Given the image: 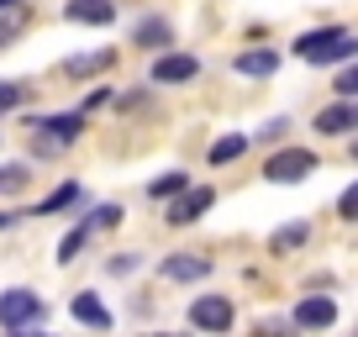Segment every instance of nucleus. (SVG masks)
<instances>
[{"mask_svg": "<svg viewBox=\"0 0 358 337\" xmlns=\"http://www.w3.org/2000/svg\"><path fill=\"white\" fill-rule=\"evenodd\" d=\"M295 58H306V64H348V58H358V37H348L343 27H322V32H306L295 43Z\"/></svg>", "mask_w": 358, "mask_h": 337, "instance_id": "1", "label": "nucleus"}, {"mask_svg": "<svg viewBox=\"0 0 358 337\" xmlns=\"http://www.w3.org/2000/svg\"><path fill=\"white\" fill-rule=\"evenodd\" d=\"M311 168H316V153H311V148H285V153H274V158L264 164V174H268L274 185H301Z\"/></svg>", "mask_w": 358, "mask_h": 337, "instance_id": "2", "label": "nucleus"}, {"mask_svg": "<svg viewBox=\"0 0 358 337\" xmlns=\"http://www.w3.org/2000/svg\"><path fill=\"white\" fill-rule=\"evenodd\" d=\"M190 322L201 327V332H227V327H232V301H227V295H195Z\"/></svg>", "mask_w": 358, "mask_h": 337, "instance_id": "3", "label": "nucleus"}, {"mask_svg": "<svg viewBox=\"0 0 358 337\" xmlns=\"http://www.w3.org/2000/svg\"><path fill=\"white\" fill-rule=\"evenodd\" d=\"M211 206H216V190H211V185H195V190H185L174 206H169V227H190V222H201Z\"/></svg>", "mask_w": 358, "mask_h": 337, "instance_id": "4", "label": "nucleus"}, {"mask_svg": "<svg viewBox=\"0 0 358 337\" xmlns=\"http://www.w3.org/2000/svg\"><path fill=\"white\" fill-rule=\"evenodd\" d=\"M32 322H43V301L32 290L0 295V327H32Z\"/></svg>", "mask_w": 358, "mask_h": 337, "instance_id": "5", "label": "nucleus"}, {"mask_svg": "<svg viewBox=\"0 0 358 337\" xmlns=\"http://www.w3.org/2000/svg\"><path fill=\"white\" fill-rule=\"evenodd\" d=\"M201 74V58H190V53H164L153 64V74H148V85H185V79H195Z\"/></svg>", "mask_w": 358, "mask_h": 337, "instance_id": "6", "label": "nucleus"}, {"mask_svg": "<svg viewBox=\"0 0 358 337\" xmlns=\"http://www.w3.org/2000/svg\"><path fill=\"white\" fill-rule=\"evenodd\" d=\"M332 322H337V301L332 295H306V301L295 306V327H306V332H327Z\"/></svg>", "mask_w": 358, "mask_h": 337, "instance_id": "7", "label": "nucleus"}, {"mask_svg": "<svg viewBox=\"0 0 358 337\" xmlns=\"http://www.w3.org/2000/svg\"><path fill=\"white\" fill-rule=\"evenodd\" d=\"M64 16L79 27H111L116 22V0H64Z\"/></svg>", "mask_w": 358, "mask_h": 337, "instance_id": "8", "label": "nucleus"}, {"mask_svg": "<svg viewBox=\"0 0 358 337\" xmlns=\"http://www.w3.org/2000/svg\"><path fill=\"white\" fill-rule=\"evenodd\" d=\"M316 132L322 137H343V132H358V101H337L316 116Z\"/></svg>", "mask_w": 358, "mask_h": 337, "instance_id": "9", "label": "nucleus"}, {"mask_svg": "<svg viewBox=\"0 0 358 337\" xmlns=\"http://www.w3.org/2000/svg\"><path fill=\"white\" fill-rule=\"evenodd\" d=\"M37 132H43L48 143L64 148V143H74V137L85 132V116H79V111H58V116H48V122H37Z\"/></svg>", "mask_w": 358, "mask_h": 337, "instance_id": "10", "label": "nucleus"}, {"mask_svg": "<svg viewBox=\"0 0 358 337\" xmlns=\"http://www.w3.org/2000/svg\"><path fill=\"white\" fill-rule=\"evenodd\" d=\"M69 79H90V74H106V69H116V53L111 48H95V53H79V58H69Z\"/></svg>", "mask_w": 358, "mask_h": 337, "instance_id": "11", "label": "nucleus"}, {"mask_svg": "<svg viewBox=\"0 0 358 337\" xmlns=\"http://www.w3.org/2000/svg\"><path fill=\"white\" fill-rule=\"evenodd\" d=\"M206 274H211V259H195V253L164 259V280H206Z\"/></svg>", "mask_w": 358, "mask_h": 337, "instance_id": "12", "label": "nucleus"}, {"mask_svg": "<svg viewBox=\"0 0 358 337\" xmlns=\"http://www.w3.org/2000/svg\"><path fill=\"white\" fill-rule=\"evenodd\" d=\"M69 311H74V322H85V327H111V311H106L90 290H79L74 301H69Z\"/></svg>", "mask_w": 358, "mask_h": 337, "instance_id": "13", "label": "nucleus"}, {"mask_svg": "<svg viewBox=\"0 0 358 337\" xmlns=\"http://www.w3.org/2000/svg\"><path fill=\"white\" fill-rule=\"evenodd\" d=\"M311 243V222H290V227H280V232L268 237V253H295V248H306Z\"/></svg>", "mask_w": 358, "mask_h": 337, "instance_id": "14", "label": "nucleus"}, {"mask_svg": "<svg viewBox=\"0 0 358 337\" xmlns=\"http://www.w3.org/2000/svg\"><path fill=\"white\" fill-rule=\"evenodd\" d=\"M274 69H280V53H268V48L237 53V74H248V79H264V74H274Z\"/></svg>", "mask_w": 358, "mask_h": 337, "instance_id": "15", "label": "nucleus"}, {"mask_svg": "<svg viewBox=\"0 0 358 337\" xmlns=\"http://www.w3.org/2000/svg\"><path fill=\"white\" fill-rule=\"evenodd\" d=\"M74 201H79V185H74V180H64V185H58V190L48 195V201L37 206L32 216H58V211H69V206H74Z\"/></svg>", "mask_w": 358, "mask_h": 337, "instance_id": "16", "label": "nucleus"}, {"mask_svg": "<svg viewBox=\"0 0 358 337\" xmlns=\"http://www.w3.org/2000/svg\"><path fill=\"white\" fill-rule=\"evenodd\" d=\"M185 190H190V174H185V168H169L164 180L148 185V195H153V201H169V195H185Z\"/></svg>", "mask_w": 358, "mask_h": 337, "instance_id": "17", "label": "nucleus"}, {"mask_svg": "<svg viewBox=\"0 0 358 337\" xmlns=\"http://www.w3.org/2000/svg\"><path fill=\"white\" fill-rule=\"evenodd\" d=\"M243 153H248V137L243 132L216 137V143H211V164H232V158H243Z\"/></svg>", "mask_w": 358, "mask_h": 337, "instance_id": "18", "label": "nucleus"}, {"mask_svg": "<svg viewBox=\"0 0 358 337\" xmlns=\"http://www.w3.org/2000/svg\"><path fill=\"white\" fill-rule=\"evenodd\" d=\"M32 185V168L27 164H0V195H16Z\"/></svg>", "mask_w": 358, "mask_h": 337, "instance_id": "19", "label": "nucleus"}, {"mask_svg": "<svg viewBox=\"0 0 358 337\" xmlns=\"http://www.w3.org/2000/svg\"><path fill=\"white\" fill-rule=\"evenodd\" d=\"M137 43L143 48H169V22H158V16L137 22Z\"/></svg>", "mask_w": 358, "mask_h": 337, "instance_id": "20", "label": "nucleus"}, {"mask_svg": "<svg viewBox=\"0 0 358 337\" xmlns=\"http://www.w3.org/2000/svg\"><path fill=\"white\" fill-rule=\"evenodd\" d=\"M85 237H90V227H85V222H79V227H74V232H69V237H64V243H58V264H74V259H79V248H85Z\"/></svg>", "mask_w": 358, "mask_h": 337, "instance_id": "21", "label": "nucleus"}, {"mask_svg": "<svg viewBox=\"0 0 358 337\" xmlns=\"http://www.w3.org/2000/svg\"><path fill=\"white\" fill-rule=\"evenodd\" d=\"M22 32H27V11H11L6 22H0V48H11Z\"/></svg>", "mask_w": 358, "mask_h": 337, "instance_id": "22", "label": "nucleus"}, {"mask_svg": "<svg viewBox=\"0 0 358 337\" xmlns=\"http://www.w3.org/2000/svg\"><path fill=\"white\" fill-rule=\"evenodd\" d=\"M27 101V85H16V79H6V85H0V116L6 111H16V106Z\"/></svg>", "mask_w": 358, "mask_h": 337, "instance_id": "23", "label": "nucleus"}, {"mask_svg": "<svg viewBox=\"0 0 358 337\" xmlns=\"http://www.w3.org/2000/svg\"><path fill=\"white\" fill-rule=\"evenodd\" d=\"M337 216H343V222H358V180L337 195Z\"/></svg>", "mask_w": 358, "mask_h": 337, "instance_id": "24", "label": "nucleus"}, {"mask_svg": "<svg viewBox=\"0 0 358 337\" xmlns=\"http://www.w3.org/2000/svg\"><path fill=\"white\" fill-rule=\"evenodd\" d=\"M85 227H90V232H101V227H122V206H101Z\"/></svg>", "mask_w": 358, "mask_h": 337, "instance_id": "25", "label": "nucleus"}, {"mask_svg": "<svg viewBox=\"0 0 358 337\" xmlns=\"http://www.w3.org/2000/svg\"><path fill=\"white\" fill-rule=\"evenodd\" d=\"M337 95H343V101H358V64H348L343 74H337Z\"/></svg>", "mask_w": 358, "mask_h": 337, "instance_id": "26", "label": "nucleus"}, {"mask_svg": "<svg viewBox=\"0 0 358 337\" xmlns=\"http://www.w3.org/2000/svg\"><path fill=\"white\" fill-rule=\"evenodd\" d=\"M137 269V253H122V259H111V274H132Z\"/></svg>", "mask_w": 358, "mask_h": 337, "instance_id": "27", "label": "nucleus"}, {"mask_svg": "<svg viewBox=\"0 0 358 337\" xmlns=\"http://www.w3.org/2000/svg\"><path fill=\"white\" fill-rule=\"evenodd\" d=\"M285 127H290V122H285V116H280V122H268V127H264V132H258V137H264V143H274V137H285Z\"/></svg>", "mask_w": 358, "mask_h": 337, "instance_id": "28", "label": "nucleus"}, {"mask_svg": "<svg viewBox=\"0 0 358 337\" xmlns=\"http://www.w3.org/2000/svg\"><path fill=\"white\" fill-rule=\"evenodd\" d=\"M0 11H16V0H0Z\"/></svg>", "mask_w": 358, "mask_h": 337, "instance_id": "29", "label": "nucleus"}, {"mask_svg": "<svg viewBox=\"0 0 358 337\" xmlns=\"http://www.w3.org/2000/svg\"><path fill=\"white\" fill-rule=\"evenodd\" d=\"M153 337H174V332H153Z\"/></svg>", "mask_w": 358, "mask_h": 337, "instance_id": "30", "label": "nucleus"}, {"mask_svg": "<svg viewBox=\"0 0 358 337\" xmlns=\"http://www.w3.org/2000/svg\"><path fill=\"white\" fill-rule=\"evenodd\" d=\"M353 158H358V137H353Z\"/></svg>", "mask_w": 358, "mask_h": 337, "instance_id": "31", "label": "nucleus"}, {"mask_svg": "<svg viewBox=\"0 0 358 337\" xmlns=\"http://www.w3.org/2000/svg\"><path fill=\"white\" fill-rule=\"evenodd\" d=\"M0 227H6V216H0Z\"/></svg>", "mask_w": 358, "mask_h": 337, "instance_id": "32", "label": "nucleus"}]
</instances>
